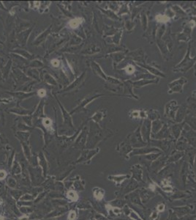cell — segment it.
<instances>
[{
  "label": "cell",
  "mask_w": 196,
  "mask_h": 220,
  "mask_svg": "<svg viewBox=\"0 0 196 220\" xmlns=\"http://www.w3.org/2000/svg\"><path fill=\"white\" fill-rule=\"evenodd\" d=\"M103 113L101 112H98L95 113V115L93 117H92V119L94 121H95L96 123H98V122L100 121V120L103 118Z\"/></svg>",
  "instance_id": "24"
},
{
  "label": "cell",
  "mask_w": 196,
  "mask_h": 220,
  "mask_svg": "<svg viewBox=\"0 0 196 220\" xmlns=\"http://www.w3.org/2000/svg\"><path fill=\"white\" fill-rule=\"evenodd\" d=\"M13 101H14V99H13V97L8 98V99H0V103L1 104H10Z\"/></svg>",
  "instance_id": "27"
},
{
  "label": "cell",
  "mask_w": 196,
  "mask_h": 220,
  "mask_svg": "<svg viewBox=\"0 0 196 220\" xmlns=\"http://www.w3.org/2000/svg\"><path fill=\"white\" fill-rule=\"evenodd\" d=\"M76 212L75 211H70V214H69V219L70 220H74L76 219Z\"/></svg>",
  "instance_id": "31"
},
{
  "label": "cell",
  "mask_w": 196,
  "mask_h": 220,
  "mask_svg": "<svg viewBox=\"0 0 196 220\" xmlns=\"http://www.w3.org/2000/svg\"><path fill=\"white\" fill-rule=\"evenodd\" d=\"M12 67H13V60H9L8 62L5 64V66H4V68L2 71V75L4 78H7L8 77L10 74V70L12 69Z\"/></svg>",
  "instance_id": "13"
},
{
  "label": "cell",
  "mask_w": 196,
  "mask_h": 220,
  "mask_svg": "<svg viewBox=\"0 0 196 220\" xmlns=\"http://www.w3.org/2000/svg\"><path fill=\"white\" fill-rule=\"evenodd\" d=\"M42 126H44L46 131H48L49 133H51V131L54 132L52 127V120H51L49 117H45L44 118L42 119Z\"/></svg>",
  "instance_id": "14"
},
{
  "label": "cell",
  "mask_w": 196,
  "mask_h": 220,
  "mask_svg": "<svg viewBox=\"0 0 196 220\" xmlns=\"http://www.w3.org/2000/svg\"><path fill=\"white\" fill-rule=\"evenodd\" d=\"M26 75L29 78L35 79L37 82H40V73L36 68H29L26 72Z\"/></svg>",
  "instance_id": "11"
},
{
  "label": "cell",
  "mask_w": 196,
  "mask_h": 220,
  "mask_svg": "<svg viewBox=\"0 0 196 220\" xmlns=\"http://www.w3.org/2000/svg\"><path fill=\"white\" fill-rule=\"evenodd\" d=\"M176 212L179 215L183 216L189 212V209H188V208H179V209H176Z\"/></svg>",
  "instance_id": "26"
},
{
  "label": "cell",
  "mask_w": 196,
  "mask_h": 220,
  "mask_svg": "<svg viewBox=\"0 0 196 220\" xmlns=\"http://www.w3.org/2000/svg\"><path fill=\"white\" fill-rule=\"evenodd\" d=\"M67 197L69 198V199L70 200H77L78 199V194L76 193L75 192H73V191H70V192H67Z\"/></svg>",
  "instance_id": "25"
},
{
  "label": "cell",
  "mask_w": 196,
  "mask_h": 220,
  "mask_svg": "<svg viewBox=\"0 0 196 220\" xmlns=\"http://www.w3.org/2000/svg\"><path fill=\"white\" fill-rule=\"evenodd\" d=\"M81 39L79 36L76 35L75 34L72 35L71 39H70V45H73V46H76V45H78L81 44Z\"/></svg>",
  "instance_id": "18"
},
{
  "label": "cell",
  "mask_w": 196,
  "mask_h": 220,
  "mask_svg": "<svg viewBox=\"0 0 196 220\" xmlns=\"http://www.w3.org/2000/svg\"><path fill=\"white\" fill-rule=\"evenodd\" d=\"M130 196H132V197H130L131 201L133 202L134 203H137V204L140 203V197H139V195L138 194L133 193L130 194Z\"/></svg>",
  "instance_id": "23"
},
{
  "label": "cell",
  "mask_w": 196,
  "mask_h": 220,
  "mask_svg": "<svg viewBox=\"0 0 196 220\" xmlns=\"http://www.w3.org/2000/svg\"><path fill=\"white\" fill-rule=\"evenodd\" d=\"M38 94L41 99H44L45 96L46 95V91L44 89H40L38 91Z\"/></svg>",
  "instance_id": "29"
},
{
  "label": "cell",
  "mask_w": 196,
  "mask_h": 220,
  "mask_svg": "<svg viewBox=\"0 0 196 220\" xmlns=\"http://www.w3.org/2000/svg\"><path fill=\"white\" fill-rule=\"evenodd\" d=\"M7 176V173L5 170H0V180H2Z\"/></svg>",
  "instance_id": "33"
},
{
  "label": "cell",
  "mask_w": 196,
  "mask_h": 220,
  "mask_svg": "<svg viewBox=\"0 0 196 220\" xmlns=\"http://www.w3.org/2000/svg\"><path fill=\"white\" fill-rule=\"evenodd\" d=\"M7 112L12 113V114H15V115H20V116H27V115H32L33 111L32 109H25L21 107L20 105V103L18 102L17 105L15 106V107L10 108V109H7Z\"/></svg>",
  "instance_id": "6"
},
{
  "label": "cell",
  "mask_w": 196,
  "mask_h": 220,
  "mask_svg": "<svg viewBox=\"0 0 196 220\" xmlns=\"http://www.w3.org/2000/svg\"><path fill=\"white\" fill-rule=\"evenodd\" d=\"M23 121L24 122L25 124H27L29 126H32V123H33V117L32 115H27V116H23L22 117Z\"/></svg>",
  "instance_id": "19"
},
{
  "label": "cell",
  "mask_w": 196,
  "mask_h": 220,
  "mask_svg": "<svg viewBox=\"0 0 196 220\" xmlns=\"http://www.w3.org/2000/svg\"><path fill=\"white\" fill-rule=\"evenodd\" d=\"M151 196H152L151 194L149 192V191H147V190H144V191L141 194V197L142 201L144 202V203L146 202L148 200H149Z\"/></svg>",
  "instance_id": "21"
},
{
  "label": "cell",
  "mask_w": 196,
  "mask_h": 220,
  "mask_svg": "<svg viewBox=\"0 0 196 220\" xmlns=\"http://www.w3.org/2000/svg\"><path fill=\"white\" fill-rule=\"evenodd\" d=\"M156 20L158 22L165 23V22H168V21H169V18H168L167 15H165L159 14L156 16Z\"/></svg>",
  "instance_id": "20"
},
{
  "label": "cell",
  "mask_w": 196,
  "mask_h": 220,
  "mask_svg": "<svg viewBox=\"0 0 196 220\" xmlns=\"http://www.w3.org/2000/svg\"><path fill=\"white\" fill-rule=\"evenodd\" d=\"M45 106H46V100L45 99H41L32 115L33 119H43L46 117L44 112Z\"/></svg>",
  "instance_id": "7"
},
{
  "label": "cell",
  "mask_w": 196,
  "mask_h": 220,
  "mask_svg": "<svg viewBox=\"0 0 196 220\" xmlns=\"http://www.w3.org/2000/svg\"><path fill=\"white\" fill-rule=\"evenodd\" d=\"M32 29H33L32 27H30V28L27 29V30L23 31V32H21L20 33H18L17 36H16V39H17L18 43L21 46H27V40H28L29 35H31V32H32Z\"/></svg>",
  "instance_id": "8"
},
{
  "label": "cell",
  "mask_w": 196,
  "mask_h": 220,
  "mask_svg": "<svg viewBox=\"0 0 196 220\" xmlns=\"http://www.w3.org/2000/svg\"><path fill=\"white\" fill-rule=\"evenodd\" d=\"M125 70H126V72L128 74H133V72L135 71V68H134V66L130 65V66H128L127 67L126 69Z\"/></svg>",
  "instance_id": "28"
},
{
  "label": "cell",
  "mask_w": 196,
  "mask_h": 220,
  "mask_svg": "<svg viewBox=\"0 0 196 220\" xmlns=\"http://www.w3.org/2000/svg\"><path fill=\"white\" fill-rule=\"evenodd\" d=\"M51 65L54 67V68H57V67L59 66L60 62L59 60H57V59H54V60H51Z\"/></svg>",
  "instance_id": "30"
},
{
  "label": "cell",
  "mask_w": 196,
  "mask_h": 220,
  "mask_svg": "<svg viewBox=\"0 0 196 220\" xmlns=\"http://www.w3.org/2000/svg\"><path fill=\"white\" fill-rule=\"evenodd\" d=\"M0 60H2V58L1 57H0Z\"/></svg>",
  "instance_id": "38"
},
{
  "label": "cell",
  "mask_w": 196,
  "mask_h": 220,
  "mask_svg": "<svg viewBox=\"0 0 196 220\" xmlns=\"http://www.w3.org/2000/svg\"><path fill=\"white\" fill-rule=\"evenodd\" d=\"M51 29H52V24H51L50 26L46 29V30H44L42 33H40V34L35 38V40L33 41V45H34V46H38L42 44L43 43H44L47 39V38L49 36V35L51 34Z\"/></svg>",
  "instance_id": "9"
},
{
  "label": "cell",
  "mask_w": 196,
  "mask_h": 220,
  "mask_svg": "<svg viewBox=\"0 0 196 220\" xmlns=\"http://www.w3.org/2000/svg\"><path fill=\"white\" fill-rule=\"evenodd\" d=\"M9 95H10L13 99L18 100V102L20 103L21 101L24 100L30 99L32 96H34L36 93L35 92H30V93H26L23 91H14V92H7Z\"/></svg>",
  "instance_id": "5"
},
{
  "label": "cell",
  "mask_w": 196,
  "mask_h": 220,
  "mask_svg": "<svg viewBox=\"0 0 196 220\" xmlns=\"http://www.w3.org/2000/svg\"><path fill=\"white\" fill-rule=\"evenodd\" d=\"M45 66V64L43 63L42 60H38V59H35V60H33L30 62V63L28 65L29 68H43V67Z\"/></svg>",
  "instance_id": "15"
},
{
  "label": "cell",
  "mask_w": 196,
  "mask_h": 220,
  "mask_svg": "<svg viewBox=\"0 0 196 220\" xmlns=\"http://www.w3.org/2000/svg\"><path fill=\"white\" fill-rule=\"evenodd\" d=\"M157 211H160V212L163 211L165 210V205H164V204L161 203V204H160V205H158L157 208Z\"/></svg>",
  "instance_id": "32"
},
{
  "label": "cell",
  "mask_w": 196,
  "mask_h": 220,
  "mask_svg": "<svg viewBox=\"0 0 196 220\" xmlns=\"http://www.w3.org/2000/svg\"><path fill=\"white\" fill-rule=\"evenodd\" d=\"M82 21H83V19L81 18H75V19L70 20L68 24H69L70 28L76 29L77 27H79V25L82 23Z\"/></svg>",
  "instance_id": "17"
},
{
  "label": "cell",
  "mask_w": 196,
  "mask_h": 220,
  "mask_svg": "<svg viewBox=\"0 0 196 220\" xmlns=\"http://www.w3.org/2000/svg\"><path fill=\"white\" fill-rule=\"evenodd\" d=\"M12 74H13V77L17 84H24L25 82L31 81V78H29L28 76L26 75V74H24V73L18 68H12Z\"/></svg>",
  "instance_id": "2"
},
{
  "label": "cell",
  "mask_w": 196,
  "mask_h": 220,
  "mask_svg": "<svg viewBox=\"0 0 196 220\" xmlns=\"http://www.w3.org/2000/svg\"><path fill=\"white\" fill-rule=\"evenodd\" d=\"M157 212H155V211L153 212V213L152 214V215L150 216V218L153 220H155L157 219Z\"/></svg>",
  "instance_id": "34"
},
{
  "label": "cell",
  "mask_w": 196,
  "mask_h": 220,
  "mask_svg": "<svg viewBox=\"0 0 196 220\" xmlns=\"http://www.w3.org/2000/svg\"><path fill=\"white\" fill-rule=\"evenodd\" d=\"M54 97H55V99H56V101L58 102V104H59V106L61 111H62V118H63L64 124L68 125V126H70L71 128H74V124H73V122H72V115H70V112H68L67 111L64 106L62 104V102L59 100V99H57V97L55 95H54Z\"/></svg>",
  "instance_id": "3"
},
{
  "label": "cell",
  "mask_w": 196,
  "mask_h": 220,
  "mask_svg": "<svg viewBox=\"0 0 196 220\" xmlns=\"http://www.w3.org/2000/svg\"><path fill=\"white\" fill-rule=\"evenodd\" d=\"M92 68L96 74H97L98 76H100V77H102L103 78H105V79H106V76H105V74H104V73L102 71L100 67L98 64L96 63V62H92Z\"/></svg>",
  "instance_id": "16"
},
{
  "label": "cell",
  "mask_w": 196,
  "mask_h": 220,
  "mask_svg": "<svg viewBox=\"0 0 196 220\" xmlns=\"http://www.w3.org/2000/svg\"><path fill=\"white\" fill-rule=\"evenodd\" d=\"M94 196H95L96 199L100 200L103 198L104 196V192L102 189H97L95 190V192H94Z\"/></svg>",
  "instance_id": "22"
},
{
  "label": "cell",
  "mask_w": 196,
  "mask_h": 220,
  "mask_svg": "<svg viewBox=\"0 0 196 220\" xmlns=\"http://www.w3.org/2000/svg\"><path fill=\"white\" fill-rule=\"evenodd\" d=\"M100 95H98V94H96V95H88L87 96V97L85 98V99L82 100V101L80 102V104H78L77 107H76V108H74L72 110L71 112H70V115H73L74 113H76V112H80V111H82L84 108L86 107V106H87L90 103V102H92V101H94L95 99H97V97H99Z\"/></svg>",
  "instance_id": "4"
},
{
  "label": "cell",
  "mask_w": 196,
  "mask_h": 220,
  "mask_svg": "<svg viewBox=\"0 0 196 220\" xmlns=\"http://www.w3.org/2000/svg\"><path fill=\"white\" fill-rule=\"evenodd\" d=\"M11 53L15 54L18 56H21V57L26 59V60H32L34 58V54H32V53H30L28 51L25 49H14L11 52Z\"/></svg>",
  "instance_id": "10"
},
{
  "label": "cell",
  "mask_w": 196,
  "mask_h": 220,
  "mask_svg": "<svg viewBox=\"0 0 196 220\" xmlns=\"http://www.w3.org/2000/svg\"><path fill=\"white\" fill-rule=\"evenodd\" d=\"M86 72L82 73V74L79 77H78L74 82H72L71 84H69V86L64 88L62 91L58 92V93H69V92H72L73 90H77L78 87H80L81 86V84L84 83V82L86 79Z\"/></svg>",
  "instance_id": "1"
},
{
  "label": "cell",
  "mask_w": 196,
  "mask_h": 220,
  "mask_svg": "<svg viewBox=\"0 0 196 220\" xmlns=\"http://www.w3.org/2000/svg\"><path fill=\"white\" fill-rule=\"evenodd\" d=\"M43 79L45 83L49 84V85L52 86H57L58 82L56 81V79L51 74H50L49 73L45 71L43 74Z\"/></svg>",
  "instance_id": "12"
},
{
  "label": "cell",
  "mask_w": 196,
  "mask_h": 220,
  "mask_svg": "<svg viewBox=\"0 0 196 220\" xmlns=\"http://www.w3.org/2000/svg\"><path fill=\"white\" fill-rule=\"evenodd\" d=\"M0 220H4V218L2 217H0Z\"/></svg>",
  "instance_id": "35"
},
{
  "label": "cell",
  "mask_w": 196,
  "mask_h": 220,
  "mask_svg": "<svg viewBox=\"0 0 196 220\" xmlns=\"http://www.w3.org/2000/svg\"><path fill=\"white\" fill-rule=\"evenodd\" d=\"M2 139V135L0 134V139Z\"/></svg>",
  "instance_id": "37"
},
{
  "label": "cell",
  "mask_w": 196,
  "mask_h": 220,
  "mask_svg": "<svg viewBox=\"0 0 196 220\" xmlns=\"http://www.w3.org/2000/svg\"><path fill=\"white\" fill-rule=\"evenodd\" d=\"M0 44H2H2H3V43H2V41H1V40H0Z\"/></svg>",
  "instance_id": "36"
}]
</instances>
